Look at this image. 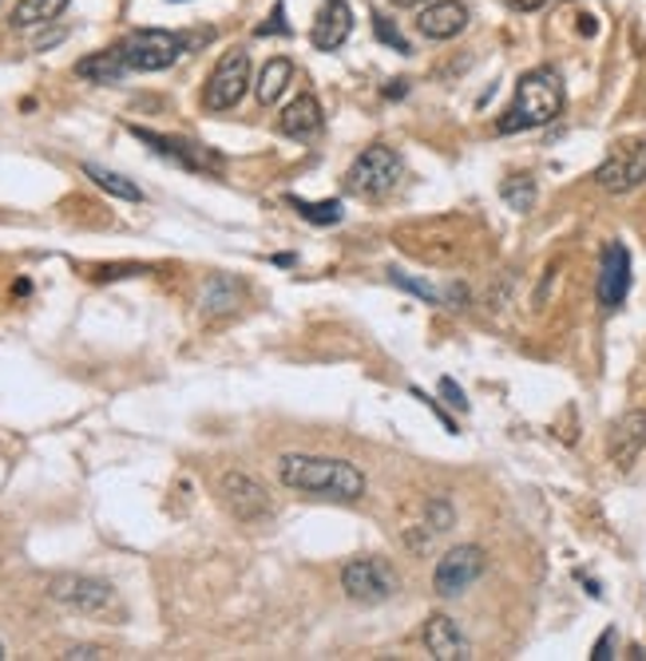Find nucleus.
Listing matches in <instances>:
<instances>
[{"instance_id": "obj_7", "label": "nucleus", "mask_w": 646, "mask_h": 661, "mask_svg": "<svg viewBox=\"0 0 646 661\" xmlns=\"http://www.w3.org/2000/svg\"><path fill=\"white\" fill-rule=\"evenodd\" d=\"M131 135L140 139V143H147L160 158H167V163H175V167H183V170H199V175L222 170V155L202 147V143H190V139H179V135H160V131H147V128H140V123H131Z\"/></svg>"}, {"instance_id": "obj_5", "label": "nucleus", "mask_w": 646, "mask_h": 661, "mask_svg": "<svg viewBox=\"0 0 646 661\" xmlns=\"http://www.w3.org/2000/svg\"><path fill=\"white\" fill-rule=\"evenodd\" d=\"M250 88V52L247 48H227L215 64L202 91V108L207 111H230L239 108L242 96Z\"/></svg>"}, {"instance_id": "obj_8", "label": "nucleus", "mask_w": 646, "mask_h": 661, "mask_svg": "<svg viewBox=\"0 0 646 661\" xmlns=\"http://www.w3.org/2000/svg\"><path fill=\"white\" fill-rule=\"evenodd\" d=\"M595 183L606 190V195H626L646 183V139L638 143H618L611 155L599 163Z\"/></svg>"}, {"instance_id": "obj_31", "label": "nucleus", "mask_w": 646, "mask_h": 661, "mask_svg": "<svg viewBox=\"0 0 646 661\" xmlns=\"http://www.w3.org/2000/svg\"><path fill=\"white\" fill-rule=\"evenodd\" d=\"M270 20H274V24H262V29H259V36H266V32H282V36H289L286 9H282V4H278V9H274V16H270Z\"/></svg>"}, {"instance_id": "obj_2", "label": "nucleus", "mask_w": 646, "mask_h": 661, "mask_svg": "<svg viewBox=\"0 0 646 661\" xmlns=\"http://www.w3.org/2000/svg\"><path fill=\"white\" fill-rule=\"evenodd\" d=\"M559 111H563V79H559V71L532 68L519 76L516 99H512V108L496 119V131L500 135H519V131L547 128Z\"/></svg>"}, {"instance_id": "obj_12", "label": "nucleus", "mask_w": 646, "mask_h": 661, "mask_svg": "<svg viewBox=\"0 0 646 661\" xmlns=\"http://www.w3.org/2000/svg\"><path fill=\"white\" fill-rule=\"evenodd\" d=\"M646 452V408H631L606 432V455L615 467H635V460Z\"/></svg>"}, {"instance_id": "obj_19", "label": "nucleus", "mask_w": 646, "mask_h": 661, "mask_svg": "<svg viewBox=\"0 0 646 661\" xmlns=\"http://www.w3.org/2000/svg\"><path fill=\"white\" fill-rule=\"evenodd\" d=\"M289 79H294V64H289L286 56L266 59V68L259 71V84H254V96H259L262 108H270V103H278L282 91L289 88Z\"/></svg>"}, {"instance_id": "obj_23", "label": "nucleus", "mask_w": 646, "mask_h": 661, "mask_svg": "<svg viewBox=\"0 0 646 661\" xmlns=\"http://www.w3.org/2000/svg\"><path fill=\"white\" fill-rule=\"evenodd\" d=\"M500 198H504V202L516 210V214H527V210H532V202H536V178H527V175L504 178V183H500Z\"/></svg>"}, {"instance_id": "obj_29", "label": "nucleus", "mask_w": 646, "mask_h": 661, "mask_svg": "<svg viewBox=\"0 0 646 661\" xmlns=\"http://www.w3.org/2000/svg\"><path fill=\"white\" fill-rule=\"evenodd\" d=\"M64 661H96V658H108L100 646H72L68 653H61Z\"/></svg>"}, {"instance_id": "obj_25", "label": "nucleus", "mask_w": 646, "mask_h": 661, "mask_svg": "<svg viewBox=\"0 0 646 661\" xmlns=\"http://www.w3.org/2000/svg\"><path fill=\"white\" fill-rule=\"evenodd\" d=\"M388 282L397 289H405V294H417L420 301H433V306H440L445 301V294L440 289H433L428 282H420V277H413V274H401V269H388Z\"/></svg>"}, {"instance_id": "obj_16", "label": "nucleus", "mask_w": 646, "mask_h": 661, "mask_svg": "<svg viewBox=\"0 0 646 661\" xmlns=\"http://www.w3.org/2000/svg\"><path fill=\"white\" fill-rule=\"evenodd\" d=\"M425 650L433 653L437 661H464V658H472V646H468V638H464V630H460L448 614H433L425 623Z\"/></svg>"}, {"instance_id": "obj_33", "label": "nucleus", "mask_w": 646, "mask_h": 661, "mask_svg": "<svg viewBox=\"0 0 646 661\" xmlns=\"http://www.w3.org/2000/svg\"><path fill=\"white\" fill-rule=\"evenodd\" d=\"M504 4L512 12H536V9H544L547 0H504Z\"/></svg>"}, {"instance_id": "obj_35", "label": "nucleus", "mask_w": 646, "mask_h": 661, "mask_svg": "<svg viewBox=\"0 0 646 661\" xmlns=\"http://www.w3.org/2000/svg\"><path fill=\"white\" fill-rule=\"evenodd\" d=\"M397 9H413V4H425V0H393Z\"/></svg>"}, {"instance_id": "obj_1", "label": "nucleus", "mask_w": 646, "mask_h": 661, "mask_svg": "<svg viewBox=\"0 0 646 661\" xmlns=\"http://www.w3.org/2000/svg\"><path fill=\"white\" fill-rule=\"evenodd\" d=\"M278 480L289 492L321 495V499H338V504H358L365 495L361 467H353L349 460H333V455H282Z\"/></svg>"}, {"instance_id": "obj_34", "label": "nucleus", "mask_w": 646, "mask_h": 661, "mask_svg": "<svg viewBox=\"0 0 646 661\" xmlns=\"http://www.w3.org/2000/svg\"><path fill=\"white\" fill-rule=\"evenodd\" d=\"M405 91H408V88H405V79H393V88H385V96H388V99H397V96H405Z\"/></svg>"}, {"instance_id": "obj_10", "label": "nucleus", "mask_w": 646, "mask_h": 661, "mask_svg": "<svg viewBox=\"0 0 646 661\" xmlns=\"http://www.w3.org/2000/svg\"><path fill=\"white\" fill-rule=\"evenodd\" d=\"M219 499H222V507H227L239 524H262V519H270V495H266V487L254 480V475H247V472H227L219 480Z\"/></svg>"}, {"instance_id": "obj_17", "label": "nucleus", "mask_w": 646, "mask_h": 661, "mask_svg": "<svg viewBox=\"0 0 646 661\" xmlns=\"http://www.w3.org/2000/svg\"><path fill=\"white\" fill-rule=\"evenodd\" d=\"M468 29V9L460 0H433L417 16V32L428 40H457Z\"/></svg>"}, {"instance_id": "obj_22", "label": "nucleus", "mask_w": 646, "mask_h": 661, "mask_svg": "<svg viewBox=\"0 0 646 661\" xmlns=\"http://www.w3.org/2000/svg\"><path fill=\"white\" fill-rule=\"evenodd\" d=\"M234 306H239V282H230V277H210L207 289H202V313L219 317V313H230Z\"/></svg>"}, {"instance_id": "obj_27", "label": "nucleus", "mask_w": 646, "mask_h": 661, "mask_svg": "<svg viewBox=\"0 0 646 661\" xmlns=\"http://www.w3.org/2000/svg\"><path fill=\"white\" fill-rule=\"evenodd\" d=\"M440 396H445V400L457 408V412H468V400H464V393H460V385L452 381V376H445V381H440Z\"/></svg>"}, {"instance_id": "obj_15", "label": "nucleus", "mask_w": 646, "mask_h": 661, "mask_svg": "<svg viewBox=\"0 0 646 661\" xmlns=\"http://www.w3.org/2000/svg\"><path fill=\"white\" fill-rule=\"evenodd\" d=\"M321 128H326V115H321V103L309 91H302L298 99H289L278 115V131L286 139H298V143H309L318 139Z\"/></svg>"}, {"instance_id": "obj_30", "label": "nucleus", "mask_w": 646, "mask_h": 661, "mask_svg": "<svg viewBox=\"0 0 646 661\" xmlns=\"http://www.w3.org/2000/svg\"><path fill=\"white\" fill-rule=\"evenodd\" d=\"M131 274H147L143 266H103L96 269V282H108V277H131Z\"/></svg>"}, {"instance_id": "obj_11", "label": "nucleus", "mask_w": 646, "mask_h": 661, "mask_svg": "<svg viewBox=\"0 0 646 661\" xmlns=\"http://www.w3.org/2000/svg\"><path fill=\"white\" fill-rule=\"evenodd\" d=\"M484 563L488 559L480 547H472V543L452 547V551L437 563V571H433V586H437L440 598H457V594H464L468 586L484 574Z\"/></svg>"}, {"instance_id": "obj_32", "label": "nucleus", "mask_w": 646, "mask_h": 661, "mask_svg": "<svg viewBox=\"0 0 646 661\" xmlns=\"http://www.w3.org/2000/svg\"><path fill=\"white\" fill-rule=\"evenodd\" d=\"M611 642H615V630H606L603 638H599V642H595V653H591V658H595V661L615 658V653H611Z\"/></svg>"}, {"instance_id": "obj_9", "label": "nucleus", "mask_w": 646, "mask_h": 661, "mask_svg": "<svg viewBox=\"0 0 646 661\" xmlns=\"http://www.w3.org/2000/svg\"><path fill=\"white\" fill-rule=\"evenodd\" d=\"M48 594L61 606L76 614H108L116 606V591L103 579H88V574H56L48 583Z\"/></svg>"}, {"instance_id": "obj_3", "label": "nucleus", "mask_w": 646, "mask_h": 661, "mask_svg": "<svg viewBox=\"0 0 646 661\" xmlns=\"http://www.w3.org/2000/svg\"><path fill=\"white\" fill-rule=\"evenodd\" d=\"M405 175V163L393 147L385 143H373V147L361 151L346 170V195L353 198H365V202H377V198L393 195Z\"/></svg>"}, {"instance_id": "obj_28", "label": "nucleus", "mask_w": 646, "mask_h": 661, "mask_svg": "<svg viewBox=\"0 0 646 661\" xmlns=\"http://www.w3.org/2000/svg\"><path fill=\"white\" fill-rule=\"evenodd\" d=\"M413 396H417V400H425V405L433 408V416H437V420H440V425L448 428V432H457V420H452V416H448L445 408H440L437 400H433V396H425V393H420V388H413Z\"/></svg>"}, {"instance_id": "obj_21", "label": "nucleus", "mask_w": 646, "mask_h": 661, "mask_svg": "<svg viewBox=\"0 0 646 661\" xmlns=\"http://www.w3.org/2000/svg\"><path fill=\"white\" fill-rule=\"evenodd\" d=\"M72 0H21L17 9H12V24L17 29H32V24H52V20L61 16L68 9Z\"/></svg>"}, {"instance_id": "obj_13", "label": "nucleus", "mask_w": 646, "mask_h": 661, "mask_svg": "<svg viewBox=\"0 0 646 661\" xmlns=\"http://www.w3.org/2000/svg\"><path fill=\"white\" fill-rule=\"evenodd\" d=\"M631 294V254L623 242H606L599 262V306L618 309Z\"/></svg>"}, {"instance_id": "obj_20", "label": "nucleus", "mask_w": 646, "mask_h": 661, "mask_svg": "<svg viewBox=\"0 0 646 661\" xmlns=\"http://www.w3.org/2000/svg\"><path fill=\"white\" fill-rule=\"evenodd\" d=\"M84 175H88L100 190H108L111 198H123V202H143V190L135 187L131 178L116 175V170L100 167V163H84Z\"/></svg>"}, {"instance_id": "obj_6", "label": "nucleus", "mask_w": 646, "mask_h": 661, "mask_svg": "<svg viewBox=\"0 0 646 661\" xmlns=\"http://www.w3.org/2000/svg\"><path fill=\"white\" fill-rule=\"evenodd\" d=\"M341 586H346L349 603L358 606H381L401 591L397 574H393V566L385 559H353V563H346Z\"/></svg>"}, {"instance_id": "obj_36", "label": "nucleus", "mask_w": 646, "mask_h": 661, "mask_svg": "<svg viewBox=\"0 0 646 661\" xmlns=\"http://www.w3.org/2000/svg\"><path fill=\"white\" fill-rule=\"evenodd\" d=\"M4 658H9V653H4V646H0V661H4Z\"/></svg>"}, {"instance_id": "obj_14", "label": "nucleus", "mask_w": 646, "mask_h": 661, "mask_svg": "<svg viewBox=\"0 0 646 661\" xmlns=\"http://www.w3.org/2000/svg\"><path fill=\"white\" fill-rule=\"evenodd\" d=\"M349 36H353V9L346 0H321L314 29H309V44L318 52H338Z\"/></svg>"}, {"instance_id": "obj_26", "label": "nucleus", "mask_w": 646, "mask_h": 661, "mask_svg": "<svg viewBox=\"0 0 646 661\" xmlns=\"http://www.w3.org/2000/svg\"><path fill=\"white\" fill-rule=\"evenodd\" d=\"M373 32H377V40H385L388 48H397V52H413V48H408V40L401 36L397 29H393V20H388L385 12H373Z\"/></svg>"}, {"instance_id": "obj_18", "label": "nucleus", "mask_w": 646, "mask_h": 661, "mask_svg": "<svg viewBox=\"0 0 646 661\" xmlns=\"http://www.w3.org/2000/svg\"><path fill=\"white\" fill-rule=\"evenodd\" d=\"M128 59H123L120 44L116 48H103V52H91V56L76 59V76L88 79V84H120L128 76Z\"/></svg>"}, {"instance_id": "obj_24", "label": "nucleus", "mask_w": 646, "mask_h": 661, "mask_svg": "<svg viewBox=\"0 0 646 661\" xmlns=\"http://www.w3.org/2000/svg\"><path fill=\"white\" fill-rule=\"evenodd\" d=\"M289 207L298 210L306 222H314V227H333V222H341V202L338 198H326V202H306V198H286Z\"/></svg>"}, {"instance_id": "obj_4", "label": "nucleus", "mask_w": 646, "mask_h": 661, "mask_svg": "<svg viewBox=\"0 0 646 661\" xmlns=\"http://www.w3.org/2000/svg\"><path fill=\"white\" fill-rule=\"evenodd\" d=\"M190 48V40L167 29H135L120 40V52L131 71H163L179 64V56Z\"/></svg>"}]
</instances>
